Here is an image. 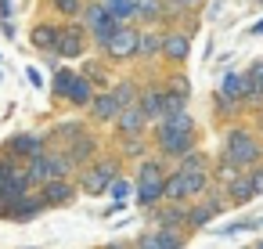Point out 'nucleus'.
I'll return each mask as SVG.
<instances>
[{
	"mask_svg": "<svg viewBox=\"0 0 263 249\" xmlns=\"http://www.w3.org/2000/svg\"><path fill=\"white\" fill-rule=\"evenodd\" d=\"M220 159L234 163L238 170H256V166H263V141L249 127L238 123V127H231L223 134V155Z\"/></svg>",
	"mask_w": 263,
	"mask_h": 249,
	"instance_id": "nucleus-1",
	"label": "nucleus"
},
{
	"mask_svg": "<svg viewBox=\"0 0 263 249\" xmlns=\"http://www.w3.org/2000/svg\"><path fill=\"white\" fill-rule=\"evenodd\" d=\"M119 177H123V159L101 155L94 166H87V170H80V173H76V184H80V191H83V195H105Z\"/></svg>",
	"mask_w": 263,
	"mask_h": 249,
	"instance_id": "nucleus-2",
	"label": "nucleus"
},
{
	"mask_svg": "<svg viewBox=\"0 0 263 249\" xmlns=\"http://www.w3.org/2000/svg\"><path fill=\"white\" fill-rule=\"evenodd\" d=\"M83 29L94 37V44L105 51L108 44H112V37L119 33V22L108 15V8L105 4H87L83 8Z\"/></svg>",
	"mask_w": 263,
	"mask_h": 249,
	"instance_id": "nucleus-3",
	"label": "nucleus"
},
{
	"mask_svg": "<svg viewBox=\"0 0 263 249\" xmlns=\"http://www.w3.org/2000/svg\"><path fill=\"white\" fill-rule=\"evenodd\" d=\"M47 152V137H40V134H15L8 145H4V159H11V163H29V159H36V155H44Z\"/></svg>",
	"mask_w": 263,
	"mask_h": 249,
	"instance_id": "nucleus-4",
	"label": "nucleus"
},
{
	"mask_svg": "<svg viewBox=\"0 0 263 249\" xmlns=\"http://www.w3.org/2000/svg\"><path fill=\"white\" fill-rule=\"evenodd\" d=\"M187 134H198V130H195V119H191L187 112H180V116L159 119V127H155V134H152V145L162 148V145H170V141H177V137H187Z\"/></svg>",
	"mask_w": 263,
	"mask_h": 249,
	"instance_id": "nucleus-5",
	"label": "nucleus"
},
{
	"mask_svg": "<svg viewBox=\"0 0 263 249\" xmlns=\"http://www.w3.org/2000/svg\"><path fill=\"white\" fill-rule=\"evenodd\" d=\"M187 202H162L155 209H148L152 227H170V231H187Z\"/></svg>",
	"mask_w": 263,
	"mask_h": 249,
	"instance_id": "nucleus-6",
	"label": "nucleus"
},
{
	"mask_svg": "<svg viewBox=\"0 0 263 249\" xmlns=\"http://www.w3.org/2000/svg\"><path fill=\"white\" fill-rule=\"evenodd\" d=\"M148 127H152V119L144 116L141 101H137V105H126V109L119 112V119H116L119 137H144V130H148Z\"/></svg>",
	"mask_w": 263,
	"mask_h": 249,
	"instance_id": "nucleus-7",
	"label": "nucleus"
},
{
	"mask_svg": "<svg viewBox=\"0 0 263 249\" xmlns=\"http://www.w3.org/2000/svg\"><path fill=\"white\" fill-rule=\"evenodd\" d=\"M65 155H69V163H72L76 170H87V166H94V163L101 159V145H98L94 134H83L76 145L65 148Z\"/></svg>",
	"mask_w": 263,
	"mask_h": 249,
	"instance_id": "nucleus-8",
	"label": "nucleus"
},
{
	"mask_svg": "<svg viewBox=\"0 0 263 249\" xmlns=\"http://www.w3.org/2000/svg\"><path fill=\"white\" fill-rule=\"evenodd\" d=\"M137 29L134 26H119V33L112 37V44L105 47V55L112 58V62H123V58H134L137 55Z\"/></svg>",
	"mask_w": 263,
	"mask_h": 249,
	"instance_id": "nucleus-9",
	"label": "nucleus"
},
{
	"mask_svg": "<svg viewBox=\"0 0 263 249\" xmlns=\"http://www.w3.org/2000/svg\"><path fill=\"white\" fill-rule=\"evenodd\" d=\"M40 195H44L47 209H51V206H69V202L80 195V184H76V181H51V184L40 188Z\"/></svg>",
	"mask_w": 263,
	"mask_h": 249,
	"instance_id": "nucleus-10",
	"label": "nucleus"
},
{
	"mask_svg": "<svg viewBox=\"0 0 263 249\" xmlns=\"http://www.w3.org/2000/svg\"><path fill=\"white\" fill-rule=\"evenodd\" d=\"M87 47V29L83 26H69L58 37V58H80Z\"/></svg>",
	"mask_w": 263,
	"mask_h": 249,
	"instance_id": "nucleus-11",
	"label": "nucleus"
},
{
	"mask_svg": "<svg viewBox=\"0 0 263 249\" xmlns=\"http://www.w3.org/2000/svg\"><path fill=\"white\" fill-rule=\"evenodd\" d=\"M119 101L112 98V91H98L94 94V101H90V119L94 123H116L119 119Z\"/></svg>",
	"mask_w": 263,
	"mask_h": 249,
	"instance_id": "nucleus-12",
	"label": "nucleus"
},
{
	"mask_svg": "<svg viewBox=\"0 0 263 249\" xmlns=\"http://www.w3.org/2000/svg\"><path fill=\"white\" fill-rule=\"evenodd\" d=\"M170 173H166V159H159V155H148L144 163H137V170H134V184H162Z\"/></svg>",
	"mask_w": 263,
	"mask_h": 249,
	"instance_id": "nucleus-13",
	"label": "nucleus"
},
{
	"mask_svg": "<svg viewBox=\"0 0 263 249\" xmlns=\"http://www.w3.org/2000/svg\"><path fill=\"white\" fill-rule=\"evenodd\" d=\"M223 191H227V202H231V206H245V202H252V199L259 195L256 184H252V173H249V170H245L238 181H231Z\"/></svg>",
	"mask_w": 263,
	"mask_h": 249,
	"instance_id": "nucleus-14",
	"label": "nucleus"
},
{
	"mask_svg": "<svg viewBox=\"0 0 263 249\" xmlns=\"http://www.w3.org/2000/svg\"><path fill=\"white\" fill-rule=\"evenodd\" d=\"M83 134H90L83 123H72V119H69V123H58V127H54V134H51V148L65 152V148H69V145H76Z\"/></svg>",
	"mask_w": 263,
	"mask_h": 249,
	"instance_id": "nucleus-15",
	"label": "nucleus"
},
{
	"mask_svg": "<svg viewBox=\"0 0 263 249\" xmlns=\"http://www.w3.org/2000/svg\"><path fill=\"white\" fill-rule=\"evenodd\" d=\"M162 105H166V87H144L141 91V109L152 123L162 119Z\"/></svg>",
	"mask_w": 263,
	"mask_h": 249,
	"instance_id": "nucleus-16",
	"label": "nucleus"
},
{
	"mask_svg": "<svg viewBox=\"0 0 263 249\" xmlns=\"http://www.w3.org/2000/svg\"><path fill=\"white\" fill-rule=\"evenodd\" d=\"M162 55H166L170 62H184V58L191 55V40H187V33H166V40H162Z\"/></svg>",
	"mask_w": 263,
	"mask_h": 249,
	"instance_id": "nucleus-17",
	"label": "nucleus"
},
{
	"mask_svg": "<svg viewBox=\"0 0 263 249\" xmlns=\"http://www.w3.org/2000/svg\"><path fill=\"white\" fill-rule=\"evenodd\" d=\"M47 209V202H44V195L40 191H33V195H26L18 206H15V213L8 217V220H33V217H40Z\"/></svg>",
	"mask_w": 263,
	"mask_h": 249,
	"instance_id": "nucleus-18",
	"label": "nucleus"
},
{
	"mask_svg": "<svg viewBox=\"0 0 263 249\" xmlns=\"http://www.w3.org/2000/svg\"><path fill=\"white\" fill-rule=\"evenodd\" d=\"M58 37H62V29H54V26H36L33 29V47H40L44 55H58Z\"/></svg>",
	"mask_w": 263,
	"mask_h": 249,
	"instance_id": "nucleus-19",
	"label": "nucleus"
},
{
	"mask_svg": "<svg viewBox=\"0 0 263 249\" xmlns=\"http://www.w3.org/2000/svg\"><path fill=\"white\" fill-rule=\"evenodd\" d=\"M94 83L87 80V76H76L72 80V91H69V105H76V109H90V101H94Z\"/></svg>",
	"mask_w": 263,
	"mask_h": 249,
	"instance_id": "nucleus-20",
	"label": "nucleus"
},
{
	"mask_svg": "<svg viewBox=\"0 0 263 249\" xmlns=\"http://www.w3.org/2000/svg\"><path fill=\"white\" fill-rule=\"evenodd\" d=\"M162 33H155V29H144L141 37H137V58H155V55H162Z\"/></svg>",
	"mask_w": 263,
	"mask_h": 249,
	"instance_id": "nucleus-21",
	"label": "nucleus"
},
{
	"mask_svg": "<svg viewBox=\"0 0 263 249\" xmlns=\"http://www.w3.org/2000/svg\"><path fill=\"white\" fill-rule=\"evenodd\" d=\"M241 94H245V73H227V76L220 80V98L241 105Z\"/></svg>",
	"mask_w": 263,
	"mask_h": 249,
	"instance_id": "nucleus-22",
	"label": "nucleus"
},
{
	"mask_svg": "<svg viewBox=\"0 0 263 249\" xmlns=\"http://www.w3.org/2000/svg\"><path fill=\"white\" fill-rule=\"evenodd\" d=\"M119 159L144 163V159H148V141H144V137H119Z\"/></svg>",
	"mask_w": 263,
	"mask_h": 249,
	"instance_id": "nucleus-23",
	"label": "nucleus"
},
{
	"mask_svg": "<svg viewBox=\"0 0 263 249\" xmlns=\"http://www.w3.org/2000/svg\"><path fill=\"white\" fill-rule=\"evenodd\" d=\"M166 184V181H162ZM162 184H137V206H144V209H155V206H162L166 202V191H162Z\"/></svg>",
	"mask_w": 263,
	"mask_h": 249,
	"instance_id": "nucleus-24",
	"label": "nucleus"
},
{
	"mask_svg": "<svg viewBox=\"0 0 263 249\" xmlns=\"http://www.w3.org/2000/svg\"><path fill=\"white\" fill-rule=\"evenodd\" d=\"M105 8H108V15L119 26H126L130 19H137V0H105Z\"/></svg>",
	"mask_w": 263,
	"mask_h": 249,
	"instance_id": "nucleus-25",
	"label": "nucleus"
},
{
	"mask_svg": "<svg viewBox=\"0 0 263 249\" xmlns=\"http://www.w3.org/2000/svg\"><path fill=\"white\" fill-rule=\"evenodd\" d=\"M112 98L119 101V109H126V105H137V101H141V87H137L134 80H119V83L112 87Z\"/></svg>",
	"mask_w": 263,
	"mask_h": 249,
	"instance_id": "nucleus-26",
	"label": "nucleus"
},
{
	"mask_svg": "<svg viewBox=\"0 0 263 249\" xmlns=\"http://www.w3.org/2000/svg\"><path fill=\"white\" fill-rule=\"evenodd\" d=\"M155 231V249H184L187 231H170V227H152Z\"/></svg>",
	"mask_w": 263,
	"mask_h": 249,
	"instance_id": "nucleus-27",
	"label": "nucleus"
},
{
	"mask_svg": "<svg viewBox=\"0 0 263 249\" xmlns=\"http://www.w3.org/2000/svg\"><path fill=\"white\" fill-rule=\"evenodd\" d=\"M72 80H76V73H69V69H54V83H51V91H54V98H65V101H69V91H72Z\"/></svg>",
	"mask_w": 263,
	"mask_h": 249,
	"instance_id": "nucleus-28",
	"label": "nucleus"
},
{
	"mask_svg": "<svg viewBox=\"0 0 263 249\" xmlns=\"http://www.w3.org/2000/svg\"><path fill=\"white\" fill-rule=\"evenodd\" d=\"M137 19L159 22V19H162V0H137Z\"/></svg>",
	"mask_w": 263,
	"mask_h": 249,
	"instance_id": "nucleus-29",
	"label": "nucleus"
},
{
	"mask_svg": "<svg viewBox=\"0 0 263 249\" xmlns=\"http://www.w3.org/2000/svg\"><path fill=\"white\" fill-rule=\"evenodd\" d=\"M54 11H62L65 19H80L83 15V0H51Z\"/></svg>",
	"mask_w": 263,
	"mask_h": 249,
	"instance_id": "nucleus-30",
	"label": "nucleus"
},
{
	"mask_svg": "<svg viewBox=\"0 0 263 249\" xmlns=\"http://www.w3.org/2000/svg\"><path fill=\"white\" fill-rule=\"evenodd\" d=\"M166 91H170V94H177V98H191V87H187V80H184V76H173V80L166 83Z\"/></svg>",
	"mask_w": 263,
	"mask_h": 249,
	"instance_id": "nucleus-31",
	"label": "nucleus"
},
{
	"mask_svg": "<svg viewBox=\"0 0 263 249\" xmlns=\"http://www.w3.org/2000/svg\"><path fill=\"white\" fill-rule=\"evenodd\" d=\"M130 184H134V181H126V177H119V181L112 184V195H116V202H126V195H130Z\"/></svg>",
	"mask_w": 263,
	"mask_h": 249,
	"instance_id": "nucleus-32",
	"label": "nucleus"
},
{
	"mask_svg": "<svg viewBox=\"0 0 263 249\" xmlns=\"http://www.w3.org/2000/svg\"><path fill=\"white\" fill-rule=\"evenodd\" d=\"M245 80H252L256 87H263V58H256V62L249 65V73H245Z\"/></svg>",
	"mask_w": 263,
	"mask_h": 249,
	"instance_id": "nucleus-33",
	"label": "nucleus"
},
{
	"mask_svg": "<svg viewBox=\"0 0 263 249\" xmlns=\"http://www.w3.org/2000/svg\"><path fill=\"white\" fill-rule=\"evenodd\" d=\"M87 80H90V83H101V80H105V69H101V65H87Z\"/></svg>",
	"mask_w": 263,
	"mask_h": 249,
	"instance_id": "nucleus-34",
	"label": "nucleus"
},
{
	"mask_svg": "<svg viewBox=\"0 0 263 249\" xmlns=\"http://www.w3.org/2000/svg\"><path fill=\"white\" fill-rule=\"evenodd\" d=\"M252 173V184H256V191L263 195V166H256V170H249Z\"/></svg>",
	"mask_w": 263,
	"mask_h": 249,
	"instance_id": "nucleus-35",
	"label": "nucleus"
},
{
	"mask_svg": "<svg viewBox=\"0 0 263 249\" xmlns=\"http://www.w3.org/2000/svg\"><path fill=\"white\" fill-rule=\"evenodd\" d=\"M101 249H134V242H105Z\"/></svg>",
	"mask_w": 263,
	"mask_h": 249,
	"instance_id": "nucleus-36",
	"label": "nucleus"
},
{
	"mask_svg": "<svg viewBox=\"0 0 263 249\" xmlns=\"http://www.w3.org/2000/svg\"><path fill=\"white\" fill-rule=\"evenodd\" d=\"M173 4H184V8H191V4H198V0H173Z\"/></svg>",
	"mask_w": 263,
	"mask_h": 249,
	"instance_id": "nucleus-37",
	"label": "nucleus"
},
{
	"mask_svg": "<svg viewBox=\"0 0 263 249\" xmlns=\"http://www.w3.org/2000/svg\"><path fill=\"white\" fill-rule=\"evenodd\" d=\"M249 249H263V238H256V242H252V245H249Z\"/></svg>",
	"mask_w": 263,
	"mask_h": 249,
	"instance_id": "nucleus-38",
	"label": "nucleus"
},
{
	"mask_svg": "<svg viewBox=\"0 0 263 249\" xmlns=\"http://www.w3.org/2000/svg\"><path fill=\"white\" fill-rule=\"evenodd\" d=\"M259 130H263V119H259Z\"/></svg>",
	"mask_w": 263,
	"mask_h": 249,
	"instance_id": "nucleus-39",
	"label": "nucleus"
},
{
	"mask_svg": "<svg viewBox=\"0 0 263 249\" xmlns=\"http://www.w3.org/2000/svg\"><path fill=\"white\" fill-rule=\"evenodd\" d=\"M259 224H263V220H259Z\"/></svg>",
	"mask_w": 263,
	"mask_h": 249,
	"instance_id": "nucleus-40",
	"label": "nucleus"
}]
</instances>
